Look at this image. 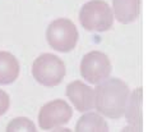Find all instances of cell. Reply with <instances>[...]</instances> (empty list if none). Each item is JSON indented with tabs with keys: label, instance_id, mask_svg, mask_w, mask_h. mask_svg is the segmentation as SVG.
<instances>
[{
	"label": "cell",
	"instance_id": "1",
	"mask_svg": "<svg viewBox=\"0 0 148 132\" xmlns=\"http://www.w3.org/2000/svg\"><path fill=\"white\" fill-rule=\"evenodd\" d=\"M95 91V106L107 118L119 119L124 115L129 99V87L120 78H106Z\"/></svg>",
	"mask_w": 148,
	"mask_h": 132
},
{
	"label": "cell",
	"instance_id": "2",
	"mask_svg": "<svg viewBox=\"0 0 148 132\" xmlns=\"http://www.w3.org/2000/svg\"><path fill=\"white\" fill-rule=\"evenodd\" d=\"M114 13L106 1L91 0L86 3L79 12L81 24L87 31L105 32L114 24Z\"/></svg>",
	"mask_w": 148,
	"mask_h": 132
},
{
	"label": "cell",
	"instance_id": "3",
	"mask_svg": "<svg viewBox=\"0 0 148 132\" xmlns=\"http://www.w3.org/2000/svg\"><path fill=\"white\" fill-rule=\"evenodd\" d=\"M66 68L59 57L50 53L41 54L33 62L32 76L40 85L46 87H54L63 82Z\"/></svg>",
	"mask_w": 148,
	"mask_h": 132
},
{
	"label": "cell",
	"instance_id": "4",
	"mask_svg": "<svg viewBox=\"0 0 148 132\" xmlns=\"http://www.w3.org/2000/svg\"><path fill=\"white\" fill-rule=\"evenodd\" d=\"M79 33L75 24L70 19L66 18H59L50 23L46 32L49 45L56 51L60 53H68L75 48L78 42Z\"/></svg>",
	"mask_w": 148,
	"mask_h": 132
},
{
	"label": "cell",
	"instance_id": "5",
	"mask_svg": "<svg viewBox=\"0 0 148 132\" xmlns=\"http://www.w3.org/2000/svg\"><path fill=\"white\" fill-rule=\"evenodd\" d=\"M110 59L102 51H89L83 57L81 63V75L89 84H100L110 77Z\"/></svg>",
	"mask_w": 148,
	"mask_h": 132
},
{
	"label": "cell",
	"instance_id": "6",
	"mask_svg": "<svg viewBox=\"0 0 148 132\" xmlns=\"http://www.w3.org/2000/svg\"><path fill=\"white\" fill-rule=\"evenodd\" d=\"M73 109L65 100L56 99L45 104L38 113V124L42 130L61 127L72 119Z\"/></svg>",
	"mask_w": 148,
	"mask_h": 132
},
{
	"label": "cell",
	"instance_id": "7",
	"mask_svg": "<svg viewBox=\"0 0 148 132\" xmlns=\"http://www.w3.org/2000/svg\"><path fill=\"white\" fill-rule=\"evenodd\" d=\"M66 96L78 112H88L95 106L93 88L78 79L68 85Z\"/></svg>",
	"mask_w": 148,
	"mask_h": 132
},
{
	"label": "cell",
	"instance_id": "8",
	"mask_svg": "<svg viewBox=\"0 0 148 132\" xmlns=\"http://www.w3.org/2000/svg\"><path fill=\"white\" fill-rule=\"evenodd\" d=\"M143 90L142 87L137 88L132 96L128 99L125 106L124 114L126 121L129 123V127L124 131H143Z\"/></svg>",
	"mask_w": 148,
	"mask_h": 132
},
{
	"label": "cell",
	"instance_id": "9",
	"mask_svg": "<svg viewBox=\"0 0 148 132\" xmlns=\"http://www.w3.org/2000/svg\"><path fill=\"white\" fill-rule=\"evenodd\" d=\"M114 17L120 23H132L137 21L140 10V0H112Z\"/></svg>",
	"mask_w": 148,
	"mask_h": 132
},
{
	"label": "cell",
	"instance_id": "10",
	"mask_svg": "<svg viewBox=\"0 0 148 132\" xmlns=\"http://www.w3.org/2000/svg\"><path fill=\"white\" fill-rule=\"evenodd\" d=\"M19 76V63L9 51H0V85L13 84Z\"/></svg>",
	"mask_w": 148,
	"mask_h": 132
},
{
	"label": "cell",
	"instance_id": "11",
	"mask_svg": "<svg viewBox=\"0 0 148 132\" xmlns=\"http://www.w3.org/2000/svg\"><path fill=\"white\" fill-rule=\"evenodd\" d=\"M77 132H107L109 126L103 117H101L97 113H86L79 118L78 123L75 126Z\"/></svg>",
	"mask_w": 148,
	"mask_h": 132
},
{
	"label": "cell",
	"instance_id": "12",
	"mask_svg": "<svg viewBox=\"0 0 148 132\" xmlns=\"http://www.w3.org/2000/svg\"><path fill=\"white\" fill-rule=\"evenodd\" d=\"M8 132H18V131H29V132H35L36 131V126L31 119L28 118H23V117H18V118L13 119L7 127Z\"/></svg>",
	"mask_w": 148,
	"mask_h": 132
},
{
	"label": "cell",
	"instance_id": "13",
	"mask_svg": "<svg viewBox=\"0 0 148 132\" xmlns=\"http://www.w3.org/2000/svg\"><path fill=\"white\" fill-rule=\"evenodd\" d=\"M9 104H10L9 95L4 90H0V115L7 113V110L9 109Z\"/></svg>",
	"mask_w": 148,
	"mask_h": 132
}]
</instances>
